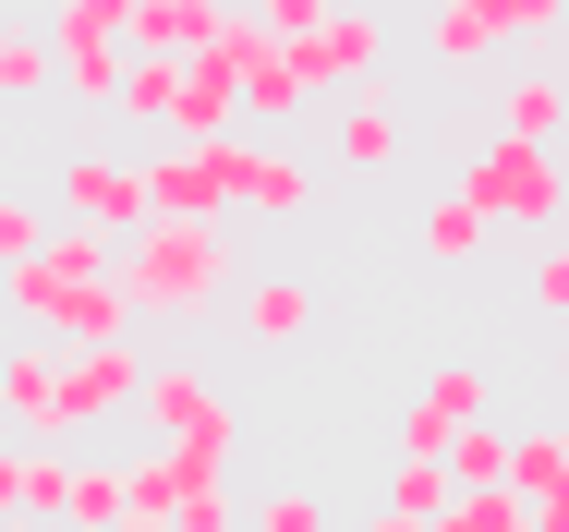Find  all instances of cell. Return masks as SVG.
<instances>
[{
	"instance_id": "obj_1",
	"label": "cell",
	"mask_w": 569,
	"mask_h": 532,
	"mask_svg": "<svg viewBox=\"0 0 569 532\" xmlns=\"http://www.w3.org/2000/svg\"><path fill=\"white\" fill-rule=\"evenodd\" d=\"M121 303L133 315H170V327H194L207 303H230L242 291V242L230 230H170V218H146L133 242H121Z\"/></svg>"
},
{
	"instance_id": "obj_2",
	"label": "cell",
	"mask_w": 569,
	"mask_h": 532,
	"mask_svg": "<svg viewBox=\"0 0 569 532\" xmlns=\"http://www.w3.org/2000/svg\"><path fill=\"white\" fill-rule=\"evenodd\" d=\"M254 24L291 49L303 98H328V86L363 98V73L388 61V12H363V0H254Z\"/></svg>"
},
{
	"instance_id": "obj_3",
	"label": "cell",
	"mask_w": 569,
	"mask_h": 532,
	"mask_svg": "<svg viewBox=\"0 0 569 532\" xmlns=\"http://www.w3.org/2000/svg\"><path fill=\"white\" fill-rule=\"evenodd\" d=\"M449 194L485 218V230H558V218H569V170H558V145H509V133H485V145L460 158Z\"/></svg>"
},
{
	"instance_id": "obj_4",
	"label": "cell",
	"mask_w": 569,
	"mask_h": 532,
	"mask_svg": "<svg viewBox=\"0 0 569 532\" xmlns=\"http://www.w3.org/2000/svg\"><path fill=\"white\" fill-rule=\"evenodd\" d=\"M133 412L158 424V448H194V460H219V472H230V448H242V412H230V388L207 363H146Z\"/></svg>"
},
{
	"instance_id": "obj_5",
	"label": "cell",
	"mask_w": 569,
	"mask_h": 532,
	"mask_svg": "<svg viewBox=\"0 0 569 532\" xmlns=\"http://www.w3.org/2000/svg\"><path fill=\"white\" fill-rule=\"evenodd\" d=\"M472 424H497V375H485V351H437V375L400 400V448H388V460H437V448H460Z\"/></svg>"
},
{
	"instance_id": "obj_6",
	"label": "cell",
	"mask_w": 569,
	"mask_h": 532,
	"mask_svg": "<svg viewBox=\"0 0 569 532\" xmlns=\"http://www.w3.org/2000/svg\"><path fill=\"white\" fill-rule=\"evenodd\" d=\"M49 207H61V230H98L121 254L146 230V158H61L49 170Z\"/></svg>"
},
{
	"instance_id": "obj_7",
	"label": "cell",
	"mask_w": 569,
	"mask_h": 532,
	"mask_svg": "<svg viewBox=\"0 0 569 532\" xmlns=\"http://www.w3.org/2000/svg\"><path fill=\"white\" fill-rule=\"evenodd\" d=\"M37 37H49V86H73L86 109H110V86H121V0H61Z\"/></svg>"
},
{
	"instance_id": "obj_8",
	"label": "cell",
	"mask_w": 569,
	"mask_h": 532,
	"mask_svg": "<svg viewBox=\"0 0 569 532\" xmlns=\"http://www.w3.org/2000/svg\"><path fill=\"white\" fill-rule=\"evenodd\" d=\"M133 388H146V351H133V339H110V351H61V448L98 435L110 412H133Z\"/></svg>"
},
{
	"instance_id": "obj_9",
	"label": "cell",
	"mask_w": 569,
	"mask_h": 532,
	"mask_svg": "<svg viewBox=\"0 0 569 532\" xmlns=\"http://www.w3.org/2000/svg\"><path fill=\"white\" fill-rule=\"evenodd\" d=\"M230 207L242 218H316V170L291 158V145H267V133H230Z\"/></svg>"
},
{
	"instance_id": "obj_10",
	"label": "cell",
	"mask_w": 569,
	"mask_h": 532,
	"mask_svg": "<svg viewBox=\"0 0 569 532\" xmlns=\"http://www.w3.org/2000/svg\"><path fill=\"white\" fill-rule=\"evenodd\" d=\"M0 424L24 448H61V351L49 339L37 351H0Z\"/></svg>"
},
{
	"instance_id": "obj_11",
	"label": "cell",
	"mask_w": 569,
	"mask_h": 532,
	"mask_svg": "<svg viewBox=\"0 0 569 532\" xmlns=\"http://www.w3.org/2000/svg\"><path fill=\"white\" fill-rule=\"evenodd\" d=\"M558 121H569V73L558 61H521V73L497 86V133H509V145H558Z\"/></svg>"
},
{
	"instance_id": "obj_12",
	"label": "cell",
	"mask_w": 569,
	"mask_h": 532,
	"mask_svg": "<svg viewBox=\"0 0 569 532\" xmlns=\"http://www.w3.org/2000/svg\"><path fill=\"white\" fill-rule=\"evenodd\" d=\"M207 49V0H121V61H194Z\"/></svg>"
},
{
	"instance_id": "obj_13",
	"label": "cell",
	"mask_w": 569,
	"mask_h": 532,
	"mask_svg": "<svg viewBox=\"0 0 569 532\" xmlns=\"http://www.w3.org/2000/svg\"><path fill=\"white\" fill-rule=\"evenodd\" d=\"M303 327H316V279H291V267L242 279V339H254V351H291Z\"/></svg>"
},
{
	"instance_id": "obj_14",
	"label": "cell",
	"mask_w": 569,
	"mask_h": 532,
	"mask_svg": "<svg viewBox=\"0 0 569 532\" xmlns=\"http://www.w3.org/2000/svg\"><path fill=\"white\" fill-rule=\"evenodd\" d=\"M61 496H73V460L61 448H12V532H61Z\"/></svg>"
},
{
	"instance_id": "obj_15",
	"label": "cell",
	"mask_w": 569,
	"mask_h": 532,
	"mask_svg": "<svg viewBox=\"0 0 569 532\" xmlns=\"http://www.w3.org/2000/svg\"><path fill=\"white\" fill-rule=\"evenodd\" d=\"M485 49H497V37H485V0H437V12H425V61H437V73H485Z\"/></svg>"
},
{
	"instance_id": "obj_16",
	"label": "cell",
	"mask_w": 569,
	"mask_h": 532,
	"mask_svg": "<svg viewBox=\"0 0 569 532\" xmlns=\"http://www.w3.org/2000/svg\"><path fill=\"white\" fill-rule=\"evenodd\" d=\"M110 109L133 121V133H170V109H182V61H121Z\"/></svg>"
},
{
	"instance_id": "obj_17",
	"label": "cell",
	"mask_w": 569,
	"mask_h": 532,
	"mask_svg": "<svg viewBox=\"0 0 569 532\" xmlns=\"http://www.w3.org/2000/svg\"><path fill=\"white\" fill-rule=\"evenodd\" d=\"M340 158H351V170H400V109L376 98V86L340 109Z\"/></svg>"
},
{
	"instance_id": "obj_18",
	"label": "cell",
	"mask_w": 569,
	"mask_h": 532,
	"mask_svg": "<svg viewBox=\"0 0 569 532\" xmlns=\"http://www.w3.org/2000/svg\"><path fill=\"white\" fill-rule=\"evenodd\" d=\"M121 460H73V496H61V532H121Z\"/></svg>"
},
{
	"instance_id": "obj_19",
	"label": "cell",
	"mask_w": 569,
	"mask_h": 532,
	"mask_svg": "<svg viewBox=\"0 0 569 532\" xmlns=\"http://www.w3.org/2000/svg\"><path fill=\"white\" fill-rule=\"evenodd\" d=\"M412 254H437V267H472V254H485V218L460 207V194H437V207L412 218Z\"/></svg>"
},
{
	"instance_id": "obj_20",
	"label": "cell",
	"mask_w": 569,
	"mask_h": 532,
	"mask_svg": "<svg viewBox=\"0 0 569 532\" xmlns=\"http://www.w3.org/2000/svg\"><path fill=\"white\" fill-rule=\"evenodd\" d=\"M437 509H449V472H437V460H388V509H376V521H437Z\"/></svg>"
},
{
	"instance_id": "obj_21",
	"label": "cell",
	"mask_w": 569,
	"mask_h": 532,
	"mask_svg": "<svg viewBox=\"0 0 569 532\" xmlns=\"http://www.w3.org/2000/svg\"><path fill=\"white\" fill-rule=\"evenodd\" d=\"M485 37L497 49H546V37H569V0H485Z\"/></svg>"
},
{
	"instance_id": "obj_22",
	"label": "cell",
	"mask_w": 569,
	"mask_h": 532,
	"mask_svg": "<svg viewBox=\"0 0 569 532\" xmlns=\"http://www.w3.org/2000/svg\"><path fill=\"white\" fill-rule=\"evenodd\" d=\"M242 532H328V496H316V484H267V496L242 509Z\"/></svg>"
},
{
	"instance_id": "obj_23",
	"label": "cell",
	"mask_w": 569,
	"mask_h": 532,
	"mask_svg": "<svg viewBox=\"0 0 569 532\" xmlns=\"http://www.w3.org/2000/svg\"><path fill=\"white\" fill-rule=\"evenodd\" d=\"M37 86H49V37H37V24H0V98L24 109Z\"/></svg>"
},
{
	"instance_id": "obj_24",
	"label": "cell",
	"mask_w": 569,
	"mask_h": 532,
	"mask_svg": "<svg viewBox=\"0 0 569 532\" xmlns=\"http://www.w3.org/2000/svg\"><path fill=\"white\" fill-rule=\"evenodd\" d=\"M49 230H61V218L37 207V194H0V267H24V254H49Z\"/></svg>"
},
{
	"instance_id": "obj_25",
	"label": "cell",
	"mask_w": 569,
	"mask_h": 532,
	"mask_svg": "<svg viewBox=\"0 0 569 532\" xmlns=\"http://www.w3.org/2000/svg\"><path fill=\"white\" fill-rule=\"evenodd\" d=\"M158 532H242V496H230V484H194V496H170Z\"/></svg>"
},
{
	"instance_id": "obj_26",
	"label": "cell",
	"mask_w": 569,
	"mask_h": 532,
	"mask_svg": "<svg viewBox=\"0 0 569 532\" xmlns=\"http://www.w3.org/2000/svg\"><path fill=\"white\" fill-rule=\"evenodd\" d=\"M533 315H569V242H558V254H533Z\"/></svg>"
},
{
	"instance_id": "obj_27",
	"label": "cell",
	"mask_w": 569,
	"mask_h": 532,
	"mask_svg": "<svg viewBox=\"0 0 569 532\" xmlns=\"http://www.w3.org/2000/svg\"><path fill=\"white\" fill-rule=\"evenodd\" d=\"M0 521H12V448H0Z\"/></svg>"
},
{
	"instance_id": "obj_28",
	"label": "cell",
	"mask_w": 569,
	"mask_h": 532,
	"mask_svg": "<svg viewBox=\"0 0 569 532\" xmlns=\"http://www.w3.org/2000/svg\"><path fill=\"white\" fill-rule=\"evenodd\" d=\"M121 532H158V521H121Z\"/></svg>"
},
{
	"instance_id": "obj_29",
	"label": "cell",
	"mask_w": 569,
	"mask_h": 532,
	"mask_svg": "<svg viewBox=\"0 0 569 532\" xmlns=\"http://www.w3.org/2000/svg\"><path fill=\"white\" fill-rule=\"evenodd\" d=\"M0 532H12V521H0Z\"/></svg>"
}]
</instances>
